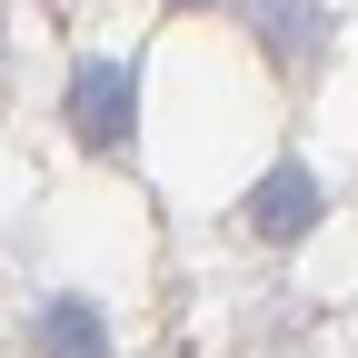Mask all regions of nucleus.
<instances>
[{
  "label": "nucleus",
  "instance_id": "1",
  "mask_svg": "<svg viewBox=\"0 0 358 358\" xmlns=\"http://www.w3.org/2000/svg\"><path fill=\"white\" fill-rule=\"evenodd\" d=\"M60 120H70V140L90 159H129V150H140V60H110V50L70 60Z\"/></svg>",
  "mask_w": 358,
  "mask_h": 358
},
{
  "label": "nucleus",
  "instance_id": "2",
  "mask_svg": "<svg viewBox=\"0 0 358 358\" xmlns=\"http://www.w3.org/2000/svg\"><path fill=\"white\" fill-rule=\"evenodd\" d=\"M319 219H329V189H319L308 159H268V169L249 179V199H239V229L268 239V249H299Z\"/></svg>",
  "mask_w": 358,
  "mask_h": 358
},
{
  "label": "nucleus",
  "instance_id": "3",
  "mask_svg": "<svg viewBox=\"0 0 358 358\" xmlns=\"http://www.w3.org/2000/svg\"><path fill=\"white\" fill-rule=\"evenodd\" d=\"M30 358H110V308L90 299V289H50V299H30Z\"/></svg>",
  "mask_w": 358,
  "mask_h": 358
},
{
  "label": "nucleus",
  "instance_id": "4",
  "mask_svg": "<svg viewBox=\"0 0 358 358\" xmlns=\"http://www.w3.org/2000/svg\"><path fill=\"white\" fill-rule=\"evenodd\" d=\"M239 10H249V30H259L289 70H308L319 40H329V10H319V0H239Z\"/></svg>",
  "mask_w": 358,
  "mask_h": 358
},
{
  "label": "nucleus",
  "instance_id": "5",
  "mask_svg": "<svg viewBox=\"0 0 358 358\" xmlns=\"http://www.w3.org/2000/svg\"><path fill=\"white\" fill-rule=\"evenodd\" d=\"M159 358H189V348H159Z\"/></svg>",
  "mask_w": 358,
  "mask_h": 358
}]
</instances>
